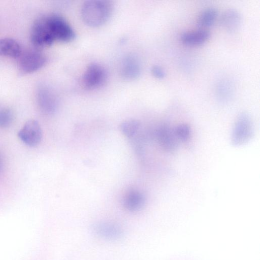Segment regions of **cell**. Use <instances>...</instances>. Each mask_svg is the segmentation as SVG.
<instances>
[{
    "label": "cell",
    "instance_id": "1",
    "mask_svg": "<svg viewBox=\"0 0 260 260\" xmlns=\"http://www.w3.org/2000/svg\"><path fill=\"white\" fill-rule=\"evenodd\" d=\"M113 10V4L110 1L89 0L82 5L81 16L84 23L88 26L98 27L110 19Z\"/></svg>",
    "mask_w": 260,
    "mask_h": 260
},
{
    "label": "cell",
    "instance_id": "2",
    "mask_svg": "<svg viewBox=\"0 0 260 260\" xmlns=\"http://www.w3.org/2000/svg\"><path fill=\"white\" fill-rule=\"evenodd\" d=\"M44 18L48 31L54 41L69 42L75 38V31L62 17L51 15Z\"/></svg>",
    "mask_w": 260,
    "mask_h": 260
},
{
    "label": "cell",
    "instance_id": "3",
    "mask_svg": "<svg viewBox=\"0 0 260 260\" xmlns=\"http://www.w3.org/2000/svg\"><path fill=\"white\" fill-rule=\"evenodd\" d=\"M253 133V126L250 115L247 112H242L237 117L232 131V145L239 146L247 143L251 139Z\"/></svg>",
    "mask_w": 260,
    "mask_h": 260
},
{
    "label": "cell",
    "instance_id": "4",
    "mask_svg": "<svg viewBox=\"0 0 260 260\" xmlns=\"http://www.w3.org/2000/svg\"><path fill=\"white\" fill-rule=\"evenodd\" d=\"M107 73L104 67L96 62L89 64L83 76V83L85 87L94 89L102 86L106 82Z\"/></svg>",
    "mask_w": 260,
    "mask_h": 260
},
{
    "label": "cell",
    "instance_id": "5",
    "mask_svg": "<svg viewBox=\"0 0 260 260\" xmlns=\"http://www.w3.org/2000/svg\"><path fill=\"white\" fill-rule=\"evenodd\" d=\"M17 135L25 145L30 147H35L41 142L43 133L38 121L35 119H29L19 131Z\"/></svg>",
    "mask_w": 260,
    "mask_h": 260
},
{
    "label": "cell",
    "instance_id": "6",
    "mask_svg": "<svg viewBox=\"0 0 260 260\" xmlns=\"http://www.w3.org/2000/svg\"><path fill=\"white\" fill-rule=\"evenodd\" d=\"M18 66L24 74L34 72L41 68L46 62L45 55L39 50H29L20 54Z\"/></svg>",
    "mask_w": 260,
    "mask_h": 260
},
{
    "label": "cell",
    "instance_id": "7",
    "mask_svg": "<svg viewBox=\"0 0 260 260\" xmlns=\"http://www.w3.org/2000/svg\"><path fill=\"white\" fill-rule=\"evenodd\" d=\"M30 37L32 44L38 48L49 46L54 42L48 31L44 17L34 21L31 28Z\"/></svg>",
    "mask_w": 260,
    "mask_h": 260
},
{
    "label": "cell",
    "instance_id": "8",
    "mask_svg": "<svg viewBox=\"0 0 260 260\" xmlns=\"http://www.w3.org/2000/svg\"><path fill=\"white\" fill-rule=\"evenodd\" d=\"M141 72V66L138 58L133 54L125 56L121 62L120 73L122 77L127 81L138 78Z\"/></svg>",
    "mask_w": 260,
    "mask_h": 260
},
{
    "label": "cell",
    "instance_id": "9",
    "mask_svg": "<svg viewBox=\"0 0 260 260\" xmlns=\"http://www.w3.org/2000/svg\"><path fill=\"white\" fill-rule=\"evenodd\" d=\"M220 24L226 31L233 33L240 28L242 17L238 11L235 9H228L225 10L220 17Z\"/></svg>",
    "mask_w": 260,
    "mask_h": 260
},
{
    "label": "cell",
    "instance_id": "10",
    "mask_svg": "<svg viewBox=\"0 0 260 260\" xmlns=\"http://www.w3.org/2000/svg\"><path fill=\"white\" fill-rule=\"evenodd\" d=\"M156 137L161 147L166 151L172 152L178 147L177 138L174 132L167 125H161L156 132Z\"/></svg>",
    "mask_w": 260,
    "mask_h": 260
},
{
    "label": "cell",
    "instance_id": "11",
    "mask_svg": "<svg viewBox=\"0 0 260 260\" xmlns=\"http://www.w3.org/2000/svg\"><path fill=\"white\" fill-rule=\"evenodd\" d=\"M96 234L108 240H116L122 235V230L117 224L111 222H100L94 226Z\"/></svg>",
    "mask_w": 260,
    "mask_h": 260
},
{
    "label": "cell",
    "instance_id": "12",
    "mask_svg": "<svg viewBox=\"0 0 260 260\" xmlns=\"http://www.w3.org/2000/svg\"><path fill=\"white\" fill-rule=\"evenodd\" d=\"M145 200V197L142 192L132 189L125 194L122 202L124 207L128 211L136 212L143 208Z\"/></svg>",
    "mask_w": 260,
    "mask_h": 260
},
{
    "label": "cell",
    "instance_id": "13",
    "mask_svg": "<svg viewBox=\"0 0 260 260\" xmlns=\"http://www.w3.org/2000/svg\"><path fill=\"white\" fill-rule=\"evenodd\" d=\"M210 37V32L204 29L186 31L180 36L182 42L188 46H199L205 43Z\"/></svg>",
    "mask_w": 260,
    "mask_h": 260
},
{
    "label": "cell",
    "instance_id": "14",
    "mask_svg": "<svg viewBox=\"0 0 260 260\" xmlns=\"http://www.w3.org/2000/svg\"><path fill=\"white\" fill-rule=\"evenodd\" d=\"M21 54L19 43L10 38L0 39V55L16 58Z\"/></svg>",
    "mask_w": 260,
    "mask_h": 260
},
{
    "label": "cell",
    "instance_id": "15",
    "mask_svg": "<svg viewBox=\"0 0 260 260\" xmlns=\"http://www.w3.org/2000/svg\"><path fill=\"white\" fill-rule=\"evenodd\" d=\"M218 16L217 10L214 7H209L204 10L197 19V25L200 27H208L215 22Z\"/></svg>",
    "mask_w": 260,
    "mask_h": 260
},
{
    "label": "cell",
    "instance_id": "16",
    "mask_svg": "<svg viewBox=\"0 0 260 260\" xmlns=\"http://www.w3.org/2000/svg\"><path fill=\"white\" fill-rule=\"evenodd\" d=\"M233 86L228 80H222L218 82L216 87V95L218 99L221 102H226L232 97Z\"/></svg>",
    "mask_w": 260,
    "mask_h": 260
},
{
    "label": "cell",
    "instance_id": "17",
    "mask_svg": "<svg viewBox=\"0 0 260 260\" xmlns=\"http://www.w3.org/2000/svg\"><path fill=\"white\" fill-rule=\"evenodd\" d=\"M140 122L134 119L125 120L120 124V130L121 133L128 138L134 136L140 128Z\"/></svg>",
    "mask_w": 260,
    "mask_h": 260
},
{
    "label": "cell",
    "instance_id": "18",
    "mask_svg": "<svg viewBox=\"0 0 260 260\" xmlns=\"http://www.w3.org/2000/svg\"><path fill=\"white\" fill-rule=\"evenodd\" d=\"M40 101V106L44 112L51 114L54 113L57 107V102L54 95H50L49 92H45Z\"/></svg>",
    "mask_w": 260,
    "mask_h": 260
},
{
    "label": "cell",
    "instance_id": "19",
    "mask_svg": "<svg viewBox=\"0 0 260 260\" xmlns=\"http://www.w3.org/2000/svg\"><path fill=\"white\" fill-rule=\"evenodd\" d=\"M13 114L12 111L7 108L0 109V128L9 127L13 120Z\"/></svg>",
    "mask_w": 260,
    "mask_h": 260
},
{
    "label": "cell",
    "instance_id": "20",
    "mask_svg": "<svg viewBox=\"0 0 260 260\" xmlns=\"http://www.w3.org/2000/svg\"><path fill=\"white\" fill-rule=\"evenodd\" d=\"M177 139L182 142H186L190 137V128L187 124H181L178 125L174 130Z\"/></svg>",
    "mask_w": 260,
    "mask_h": 260
},
{
    "label": "cell",
    "instance_id": "21",
    "mask_svg": "<svg viewBox=\"0 0 260 260\" xmlns=\"http://www.w3.org/2000/svg\"><path fill=\"white\" fill-rule=\"evenodd\" d=\"M151 72L154 77L159 79H162L166 76V72L164 70L157 65L152 67Z\"/></svg>",
    "mask_w": 260,
    "mask_h": 260
},
{
    "label": "cell",
    "instance_id": "22",
    "mask_svg": "<svg viewBox=\"0 0 260 260\" xmlns=\"http://www.w3.org/2000/svg\"><path fill=\"white\" fill-rule=\"evenodd\" d=\"M3 168V160L2 156L0 154V171Z\"/></svg>",
    "mask_w": 260,
    "mask_h": 260
}]
</instances>
